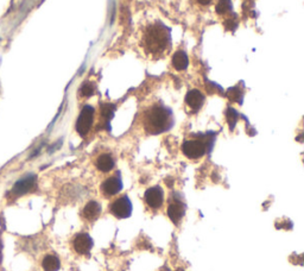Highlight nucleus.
Returning <instances> with one entry per match:
<instances>
[{
  "label": "nucleus",
  "mask_w": 304,
  "mask_h": 271,
  "mask_svg": "<svg viewBox=\"0 0 304 271\" xmlns=\"http://www.w3.org/2000/svg\"><path fill=\"white\" fill-rule=\"evenodd\" d=\"M197 1L200 2L201 5H208V4H211L212 0H197Z\"/></svg>",
  "instance_id": "22"
},
{
  "label": "nucleus",
  "mask_w": 304,
  "mask_h": 271,
  "mask_svg": "<svg viewBox=\"0 0 304 271\" xmlns=\"http://www.w3.org/2000/svg\"><path fill=\"white\" fill-rule=\"evenodd\" d=\"M173 66L175 69L179 70V72L187 69L188 66H189V58H188V55L184 53V51L179 50L174 54Z\"/></svg>",
  "instance_id": "14"
},
{
  "label": "nucleus",
  "mask_w": 304,
  "mask_h": 271,
  "mask_svg": "<svg viewBox=\"0 0 304 271\" xmlns=\"http://www.w3.org/2000/svg\"><path fill=\"white\" fill-rule=\"evenodd\" d=\"M36 182L37 178L35 175L25 176V177L20 178L19 181H17L15 183L12 191H11V194L13 196H21V195L30 193V192L34 191L35 187H36Z\"/></svg>",
  "instance_id": "7"
},
{
  "label": "nucleus",
  "mask_w": 304,
  "mask_h": 271,
  "mask_svg": "<svg viewBox=\"0 0 304 271\" xmlns=\"http://www.w3.org/2000/svg\"><path fill=\"white\" fill-rule=\"evenodd\" d=\"M72 248L79 254H88L93 248V239L86 232H81L75 235L72 240Z\"/></svg>",
  "instance_id": "9"
},
{
  "label": "nucleus",
  "mask_w": 304,
  "mask_h": 271,
  "mask_svg": "<svg viewBox=\"0 0 304 271\" xmlns=\"http://www.w3.org/2000/svg\"><path fill=\"white\" fill-rule=\"evenodd\" d=\"M101 214V205L98 201H89L85 206L82 215L86 220L95 221Z\"/></svg>",
  "instance_id": "12"
},
{
  "label": "nucleus",
  "mask_w": 304,
  "mask_h": 271,
  "mask_svg": "<svg viewBox=\"0 0 304 271\" xmlns=\"http://www.w3.org/2000/svg\"><path fill=\"white\" fill-rule=\"evenodd\" d=\"M200 139H188L182 144V151L188 158L197 159L206 155L208 151L212 150L214 144V136L211 137V134L201 135Z\"/></svg>",
  "instance_id": "3"
},
{
  "label": "nucleus",
  "mask_w": 304,
  "mask_h": 271,
  "mask_svg": "<svg viewBox=\"0 0 304 271\" xmlns=\"http://www.w3.org/2000/svg\"><path fill=\"white\" fill-rule=\"evenodd\" d=\"M94 91H95V88H94V85L90 82H85L82 85V87L80 88V96L81 97H91L94 94Z\"/></svg>",
  "instance_id": "20"
},
{
  "label": "nucleus",
  "mask_w": 304,
  "mask_h": 271,
  "mask_svg": "<svg viewBox=\"0 0 304 271\" xmlns=\"http://www.w3.org/2000/svg\"><path fill=\"white\" fill-rule=\"evenodd\" d=\"M227 96L230 97V99L232 100V101H236V102H243V97H244V94L243 92L240 91L238 87H233V88H230L227 92Z\"/></svg>",
  "instance_id": "19"
},
{
  "label": "nucleus",
  "mask_w": 304,
  "mask_h": 271,
  "mask_svg": "<svg viewBox=\"0 0 304 271\" xmlns=\"http://www.w3.org/2000/svg\"><path fill=\"white\" fill-rule=\"evenodd\" d=\"M111 213L118 219H126L132 214V202L127 195H123L111 203Z\"/></svg>",
  "instance_id": "5"
},
{
  "label": "nucleus",
  "mask_w": 304,
  "mask_h": 271,
  "mask_svg": "<svg viewBox=\"0 0 304 271\" xmlns=\"http://www.w3.org/2000/svg\"><path fill=\"white\" fill-rule=\"evenodd\" d=\"M94 115H95V108L93 106L90 105L83 106L76 121V131L81 137H86L90 131L94 123Z\"/></svg>",
  "instance_id": "4"
},
{
  "label": "nucleus",
  "mask_w": 304,
  "mask_h": 271,
  "mask_svg": "<svg viewBox=\"0 0 304 271\" xmlns=\"http://www.w3.org/2000/svg\"><path fill=\"white\" fill-rule=\"evenodd\" d=\"M173 126V111L163 104H153L143 115V127L149 135L164 134Z\"/></svg>",
  "instance_id": "2"
},
{
  "label": "nucleus",
  "mask_w": 304,
  "mask_h": 271,
  "mask_svg": "<svg viewBox=\"0 0 304 271\" xmlns=\"http://www.w3.org/2000/svg\"><path fill=\"white\" fill-rule=\"evenodd\" d=\"M225 26H226V29H227V30H232V31H233V30H235L236 28H238V21H236L235 17L230 18V19H228V20L225 23Z\"/></svg>",
  "instance_id": "21"
},
{
  "label": "nucleus",
  "mask_w": 304,
  "mask_h": 271,
  "mask_svg": "<svg viewBox=\"0 0 304 271\" xmlns=\"http://www.w3.org/2000/svg\"><path fill=\"white\" fill-rule=\"evenodd\" d=\"M145 202L147 203L150 208L152 210H158V208L162 207L164 202V192L160 186L151 187V188L147 189L144 194Z\"/></svg>",
  "instance_id": "8"
},
{
  "label": "nucleus",
  "mask_w": 304,
  "mask_h": 271,
  "mask_svg": "<svg viewBox=\"0 0 304 271\" xmlns=\"http://www.w3.org/2000/svg\"><path fill=\"white\" fill-rule=\"evenodd\" d=\"M123 189V181L119 173L117 175H113L111 177L106 178L101 184V192L106 196H113L117 195Z\"/></svg>",
  "instance_id": "10"
},
{
  "label": "nucleus",
  "mask_w": 304,
  "mask_h": 271,
  "mask_svg": "<svg viewBox=\"0 0 304 271\" xmlns=\"http://www.w3.org/2000/svg\"><path fill=\"white\" fill-rule=\"evenodd\" d=\"M185 104L193 111H198L204 104V96L198 89H192L185 96Z\"/></svg>",
  "instance_id": "11"
},
{
  "label": "nucleus",
  "mask_w": 304,
  "mask_h": 271,
  "mask_svg": "<svg viewBox=\"0 0 304 271\" xmlns=\"http://www.w3.org/2000/svg\"><path fill=\"white\" fill-rule=\"evenodd\" d=\"M42 267L44 271H57L61 267L60 259L56 256H54V254H48L43 259Z\"/></svg>",
  "instance_id": "15"
},
{
  "label": "nucleus",
  "mask_w": 304,
  "mask_h": 271,
  "mask_svg": "<svg viewBox=\"0 0 304 271\" xmlns=\"http://www.w3.org/2000/svg\"><path fill=\"white\" fill-rule=\"evenodd\" d=\"M215 10H216L217 15H226L232 11V1L231 0H219Z\"/></svg>",
  "instance_id": "17"
},
{
  "label": "nucleus",
  "mask_w": 304,
  "mask_h": 271,
  "mask_svg": "<svg viewBox=\"0 0 304 271\" xmlns=\"http://www.w3.org/2000/svg\"><path fill=\"white\" fill-rule=\"evenodd\" d=\"M114 111H115V105L109 104V102H106V104L101 105V116L102 118H105V120L108 123L109 120L113 118L114 116Z\"/></svg>",
  "instance_id": "16"
},
{
  "label": "nucleus",
  "mask_w": 304,
  "mask_h": 271,
  "mask_svg": "<svg viewBox=\"0 0 304 271\" xmlns=\"http://www.w3.org/2000/svg\"><path fill=\"white\" fill-rule=\"evenodd\" d=\"M184 213H185V205L181 200V197L177 196L176 194L171 195L168 206V215L169 218L171 219V221H173L175 225H179L183 216H184Z\"/></svg>",
  "instance_id": "6"
},
{
  "label": "nucleus",
  "mask_w": 304,
  "mask_h": 271,
  "mask_svg": "<svg viewBox=\"0 0 304 271\" xmlns=\"http://www.w3.org/2000/svg\"><path fill=\"white\" fill-rule=\"evenodd\" d=\"M142 45L146 55L163 58L171 47V30L162 21H153L143 30Z\"/></svg>",
  "instance_id": "1"
},
{
  "label": "nucleus",
  "mask_w": 304,
  "mask_h": 271,
  "mask_svg": "<svg viewBox=\"0 0 304 271\" xmlns=\"http://www.w3.org/2000/svg\"><path fill=\"white\" fill-rule=\"evenodd\" d=\"M96 168L102 173H108L114 168V159L109 154H102L96 158Z\"/></svg>",
  "instance_id": "13"
},
{
  "label": "nucleus",
  "mask_w": 304,
  "mask_h": 271,
  "mask_svg": "<svg viewBox=\"0 0 304 271\" xmlns=\"http://www.w3.org/2000/svg\"><path fill=\"white\" fill-rule=\"evenodd\" d=\"M226 116H227V121H228V124H230L231 130H233L234 126H235V124L238 123L239 113L236 112L234 108L228 107L227 111H226Z\"/></svg>",
  "instance_id": "18"
}]
</instances>
